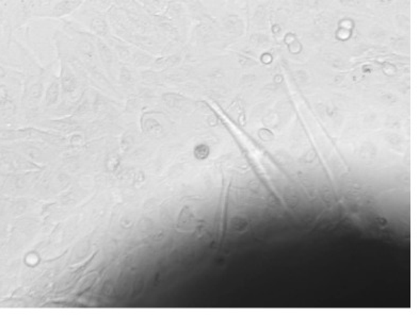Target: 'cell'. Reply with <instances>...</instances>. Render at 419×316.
I'll list each match as a JSON object with an SVG mask.
<instances>
[{"mask_svg": "<svg viewBox=\"0 0 419 316\" xmlns=\"http://www.w3.org/2000/svg\"><path fill=\"white\" fill-rule=\"evenodd\" d=\"M90 27L97 36H107L109 34L108 23L103 16L93 17L90 22Z\"/></svg>", "mask_w": 419, "mask_h": 316, "instance_id": "obj_4", "label": "cell"}, {"mask_svg": "<svg viewBox=\"0 0 419 316\" xmlns=\"http://www.w3.org/2000/svg\"><path fill=\"white\" fill-rule=\"evenodd\" d=\"M92 5L97 9L106 10L110 5V0H91Z\"/></svg>", "mask_w": 419, "mask_h": 316, "instance_id": "obj_7", "label": "cell"}, {"mask_svg": "<svg viewBox=\"0 0 419 316\" xmlns=\"http://www.w3.org/2000/svg\"><path fill=\"white\" fill-rule=\"evenodd\" d=\"M181 60V57L179 55H168V57H162L160 59L154 60V66L157 67H166L168 65L177 64L179 61Z\"/></svg>", "mask_w": 419, "mask_h": 316, "instance_id": "obj_5", "label": "cell"}, {"mask_svg": "<svg viewBox=\"0 0 419 316\" xmlns=\"http://www.w3.org/2000/svg\"><path fill=\"white\" fill-rule=\"evenodd\" d=\"M95 47H97V53H99V59H101L103 64L106 65L107 67H110L114 61V55L112 49L99 38H97Z\"/></svg>", "mask_w": 419, "mask_h": 316, "instance_id": "obj_2", "label": "cell"}, {"mask_svg": "<svg viewBox=\"0 0 419 316\" xmlns=\"http://www.w3.org/2000/svg\"><path fill=\"white\" fill-rule=\"evenodd\" d=\"M110 44L114 48V51H116V55H118L120 59L123 61H131L133 51H130V48L124 42L120 41L118 38H112Z\"/></svg>", "mask_w": 419, "mask_h": 316, "instance_id": "obj_3", "label": "cell"}, {"mask_svg": "<svg viewBox=\"0 0 419 316\" xmlns=\"http://www.w3.org/2000/svg\"><path fill=\"white\" fill-rule=\"evenodd\" d=\"M131 61L138 63V64L142 65L144 64V63L152 62V61H154V59H153L152 55H147V53L137 51V53H133Z\"/></svg>", "mask_w": 419, "mask_h": 316, "instance_id": "obj_6", "label": "cell"}, {"mask_svg": "<svg viewBox=\"0 0 419 316\" xmlns=\"http://www.w3.org/2000/svg\"><path fill=\"white\" fill-rule=\"evenodd\" d=\"M84 3V0H61L59 3H55L51 11V16L62 17L65 15L70 14L73 11L80 7Z\"/></svg>", "mask_w": 419, "mask_h": 316, "instance_id": "obj_1", "label": "cell"}]
</instances>
